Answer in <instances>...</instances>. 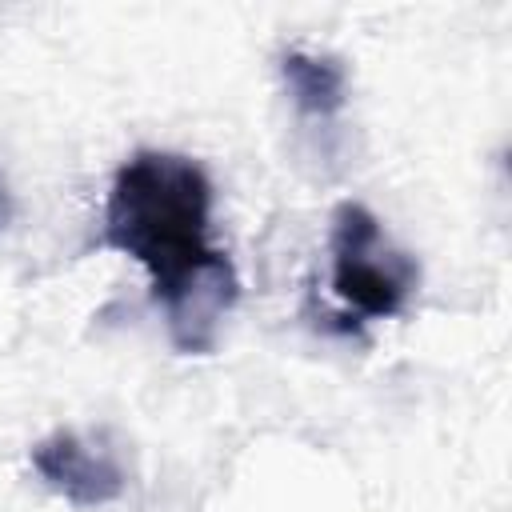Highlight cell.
I'll return each mask as SVG.
<instances>
[{"label":"cell","instance_id":"obj_1","mask_svg":"<svg viewBox=\"0 0 512 512\" xmlns=\"http://www.w3.org/2000/svg\"><path fill=\"white\" fill-rule=\"evenodd\" d=\"M208 228L212 180L192 156L144 148L120 164L104 204V244L148 272L180 352H212L240 296L236 268Z\"/></svg>","mask_w":512,"mask_h":512},{"label":"cell","instance_id":"obj_5","mask_svg":"<svg viewBox=\"0 0 512 512\" xmlns=\"http://www.w3.org/2000/svg\"><path fill=\"white\" fill-rule=\"evenodd\" d=\"M8 220H12V200H8V192H4V184H0V232L8 228Z\"/></svg>","mask_w":512,"mask_h":512},{"label":"cell","instance_id":"obj_4","mask_svg":"<svg viewBox=\"0 0 512 512\" xmlns=\"http://www.w3.org/2000/svg\"><path fill=\"white\" fill-rule=\"evenodd\" d=\"M280 80L292 104L312 120H328L348 104V72L336 56L288 48L280 52Z\"/></svg>","mask_w":512,"mask_h":512},{"label":"cell","instance_id":"obj_2","mask_svg":"<svg viewBox=\"0 0 512 512\" xmlns=\"http://www.w3.org/2000/svg\"><path fill=\"white\" fill-rule=\"evenodd\" d=\"M332 292L360 320L400 316L420 284V264L400 252L380 220L360 204L344 200L332 212Z\"/></svg>","mask_w":512,"mask_h":512},{"label":"cell","instance_id":"obj_3","mask_svg":"<svg viewBox=\"0 0 512 512\" xmlns=\"http://www.w3.org/2000/svg\"><path fill=\"white\" fill-rule=\"evenodd\" d=\"M28 456L36 476L76 508H100L124 496V468L116 464V456L72 428L36 440Z\"/></svg>","mask_w":512,"mask_h":512}]
</instances>
